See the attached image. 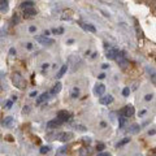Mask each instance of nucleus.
<instances>
[{
	"label": "nucleus",
	"mask_w": 156,
	"mask_h": 156,
	"mask_svg": "<svg viewBox=\"0 0 156 156\" xmlns=\"http://www.w3.org/2000/svg\"><path fill=\"white\" fill-rule=\"evenodd\" d=\"M12 81H13V85H14L16 87H17V89H20V90H25V87H26V82H25V80L22 78V76H21L20 73L13 74Z\"/></svg>",
	"instance_id": "1"
},
{
	"label": "nucleus",
	"mask_w": 156,
	"mask_h": 156,
	"mask_svg": "<svg viewBox=\"0 0 156 156\" xmlns=\"http://www.w3.org/2000/svg\"><path fill=\"white\" fill-rule=\"evenodd\" d=\"M35 39H37L38 43H40L42 46H52L53 43H55V40L52 39V38L49 37H46V35H40V37H35Z\"/></svg>",
	"instance_id": "2"
},
{
	"label": "nucleus",
	"mask_w": 156,
	"mask_h": 156,
	"mask_svg": "<svg viewBox=\"0 0 156 156\" xmlns=\"http://www.w3.org/2000/svg\"><path fill=\"white\" fill-rule=\"evenodd\" d=\"M107 59H109V60H116L117 57H120V56L122 55V52H120L117 48H109L107 49Z\"/></svg>",
	"instance_id": "3"
},
{
	"label": "nucleus",
	"mask_w": 156,
	"mask_h": 156,
	"mask_svg": "<svg viewBox=\"0 0 156 156\" xmlns=\"http://www.w3.org/2000/svg\"><path fill=\"white\" fill-rule=\"evenodd\" d=\"M104 91H105V86L104 85H101V83H96V85H95L94 94L96 95V96H101V95L104 94Z\"/></svg>",
	"instance_id": "4"
},
{
	"label": "nucleus",
	"mask_w": 156,
	"mask_h": 156,
	"mask_svg": "<svg viewBox=\"0 0 156 156\" xmlns=\"http://www.w3.org/2000/svg\"><path fill=\"white\" fill-rule=\"evenodd\" d=\"M24 16L26 18H31L34 16H37V9H34V7L33 8H26V9H24Z\"/></svg>",
	"instance_id": "5"
},
{
	"label": "nucleus",
	"mask_w": 156,
	"mask_h": 156,
	"mask_svg": "<svg viewBox=\"0 0 156 156\" xmlns=\"http://www.w3.org/2000/svg\"><path fill=\"white\" fill-rule=\"evenodd\" d=\"M63 124V121L60 118H56V120H52L49 122H47V128L48 129H56L57 126H60Z\"/></svg>",
	"instance_id": "6"
},
{
	"label": "nucleus",
	"mask_w": 156,
	"mask_h": 156,
	"mask_svg": "<svg viewBox=\"0 0 156 156\" xmlns=\"http://www.w3.org/2000/svg\"><path fill=\"white\" fill-rule=\"evenodd\" d=\"M116 61H117V64L120 65V68H124V69H126V68L129 66L128 60H126L125 57H122V55L120 56V57H117V59H116Z\"/></svg>",
	"instance_id": "7"
},
{
	"label": "nucleus",
	"mask_w": 156,
	"mask_h": 156,
	"mask_svg": "<svg viewBox=\"0 0 156 156\" xmlns=\"http://www.w3.org/2000/svg\"><path fill=\"white\" fill-rule=\"evenodd\" d=\"M122 113L125 117H132L133 115H134V107H133V105H126V107L124 108Z\"/></svg>",
	"instance_id": "8"
},
{
	"label": "nucleus",
	"mask_w": 156,
	"mask_h": 156,
	"mask_svg": "<svg viewBox=\"0 0 156 156\" xmlns=\"http://www.w3.org/2000/svg\"><path fill=\"white\" fill-rule=\"evenodd\" d=\"M69 117H70V115L66 111H60V112H57V118H60L63 122L68 121V118H69Z\"/></svg>",
	"instance_id": "9"
},
{
	"label": "nucleus",
	"mask_w": 156,
	"mask_h": 156,
	"mask_svg": "<svg viewBox=\"0 0 156 156\" xmlns=\"http://www.w3.org/2000/svg\"><path fill=\"white\" fill-rule=\"evenodd\" d=\"M99 101H100V104H103V105H108V104H111L113 101V96H112V95H107V96H103Z\"/></svg>",
	"instance_id": "10"
},
{
	"label": "nucleus",
	"mask_w": 156,
	"mask_h": 156,
	"mask_svg": "<svg viewBox=\"0 0 156 156\" xmlns=\"http://www.w3.org/2000/svg\"><path fill=\"white\" fill-rule=\"evenodd\" d=\"M72 138H73V133H61L60 137H59V139L61 142H68L69 139H72Z\"/></svg>",
	"instance_id": "11"
},
{
	"label": "nucleus",
	"mask_w": 156,
	"mask_h": 156,
	"mask_svg": "<svg viewBox=\"0 0 156 156\" xmlns=\"http://www.w3.org/2000/svg\"><path fill=\"white\" fill-rule=\"evenodd\" d=\"M80 25L82 26L83 29H85V30L90 31V33H96V29H95L94 25H91V24H83V22H80Z\"/></svg>",
	"instance_id": "12"
},
{
	"label": "nucleus",
	"mask_w": 156,
	"mask_h": 156,
	"mask_svg": "<svg viewBox=\"0 0 156 156\" xmlns=\"http://www.w3.org/2000/svg\"><path fill=\"white\" fill-rule=\"evenodd\" d=\"M13 117H11V116H8V117H5V118L3 120V122H1V125L3 126H5V128H11V126L13 125Z\"/></svg>",
	"instance_id": "13"
},
{
	"label": "nucleus",
	"mask_w": 156,
	"mask_h": 156,
	"mask_svg": "<svg viewBox=\"0 0 156 156\" xmlns=\"http://www.w3.org/2000/svg\"><path fill=\"white\" fill-rule=\"evenodd\" d=\"M48 96H49V94H48V92H43V94L40 95L39 98L37 99V103H35V104H37V105H40V104H42L43 101H46L47 99H48Z\"/></svg>",
	"instance_id": "14"
},
{
	"label": "nucleus",
	"mask_w": 156,
	"mask_h": 156,
	"mask_svg": "<svg viewBox=\"0 0 156 156\" xmlns=\"http://www.w3.org/2000/svg\"><path fill=\"white\" fill-rule=\"evenodd\" d=\"M8 11V0H0V12H7Z\"/></svg>",
	"instance_id": "15"
},
{
	"label": "nucleus",
	"mask_w": 156,
	"mask_h": 156,
	"mask_svg": "<svg viewBox=\"0 0 156 156\" xmlns=\"http://www.w3.org/2000/svg\"><path fill=\"white\" fill-rule=\"evenodd\" d=\"M61 87H63L61 82H57L55 86H53V89H52L51 94H52V95H56V94H59V92H60V90H61Z\"/></svg>",
	"instance_id": "16"
},
{
	"label": "nucleus",
	"mask_w": 156,
	"mask_h": 156,
	"mask_svg": "<svg viewBox=\"0 0 156 156\" xmlns=\"http://www.w3.org/2000/svg\"><path fill=\"white\" fill-rule=\"evenodd\" d=\"M66 70H68V65H63V66L60 68V70L57 72V76H56V78H61V77L66 73Z\"/></svg>",
	"instance_id": "17"
},
{
	"label": "nucleus",
	"mask_w": 156,
	"mask_h": 156,
	"mask_svg": "<svg viewBox=\"0 0 156 156\" xmlns=\"http://www.w3.org/2000/svg\"><path fill=\"white\" fill-rule=\"evenodd\" d=\"M34 3L31 0H26V1H22L21 3V8L22 9H26V8H33Z\"/></svg>",
	"instance_id": "18"
},
{
	"label": "nucleus",
	"mask_w": 156,
	"mask_h": 156,
	"mask_svg": "<svg viewBox=\"0 0 156 156\" xmlns=\"http://www.w3.org/2000/svg\"><path fill=\"white\" fill-rule=\"evenodd\" d=\"M80 94H81V91H80V89H78V87H73V89H72L70 96H72L73 99H77L78 96H80Z\"/></svg>",
	"instance_id": "19"
},
{
	"label": "nucleus",
	"mask_w": 156,
	"mask_h": 156,
	"mask_svg": "<svg viewBox=\"0 0 156 156\" xmlns=\"http://www.w3.org/2000/svg\"><path fill=\"white\" fill-rule=\"evenodd\" d=\"M139 132V125L138 124H133L130 128H129V133H132V134H137Z\"/></svg>",
	"instance_id": "20"
},
{
	"label": "nucleus",
	"mask_w": 156,
	"mask_h": 156,
	"mask_svg": "<svg viewBox=\"0 0 156 156\" xmlns=\"http://www.w3.org/2000/svg\"><path fill=\"white\" fill-rule=\"evenodd\" d=\"M146 70H147V73L151 76V78H152V81L156 83V72L155 70H152V69H150V68H146Z\"/></svg>",
	"instance_id": "21"
},
{
	"label": "nucleus",
	"mask_w": 156,
	"mask_h": 156,
	"mask_svg": "<svg viewBox=\"0 0 156 156\" xmlns=\"http://www.w3.org/2000/svg\"><path fill=\"white\" fill-rule=\"evenodd\" d=\"M126 118H128V117H125V116H121V117L118 118V125H120V128H122V126L125 125Z\"/></svg>",
	"instance_id": "22"
},
{
	"label": "nucleus",
	"mask_w": 156,
	"mask_h": 156,
	"mask_svg": "<svg viewBox=\"0 0 156 156\" xmlns=\"http://www.w3.org/2000/svg\"><path fill=\"white\" fill-rule=\"evenodd\" d=\"M49 150H51V147L49 146H43V147H40V153H48L49 152Z\"/></svg>",
	"instance_id": "23"
},
{
	"label": "nucleus",
	"mask_w": 156,
	"mask_h": 156,
	"mask_svg": "<svg viewBox=\"0 0 156 156\" xmlns=\"http://www.w3.org/2000/svg\"><path fill=\"white\" fill-rule=\"evenodd\" d=\"M129 142H130V138H124L122 141L121 142H118V143H117V147H121V146H124V144H126V143H129Z\"/></svg>",
	"instance_id": "24"
},
{
	"label": "nucleus",
	"mask_w": 156,
	"mask_h": 156,
	"mask_svg": "<svg viewBox=\"0 0 156 156\" xmlns=\"http://www.w3.org/2000/svg\"><path fill=\"white\" fill-rule=\"evenodd\" d=\"M65 150H66V147H61V148H59V152L56 153V156H61V155H64L65 153Z\"/></svg>",
	"instance_id": "25"
},
{
	"label": "nucleus",
	"mask_w": 156,
	"mask_h": 156,
	"mask_svg": "<svg viewBox=\"0 0 156 156\" xmlns=\"http://www.w3.org/2000/svg\"><path fill=\"white\" fill-rule=\"evenodd\" d=\"M153 99V95L152 94H147V95H144V100L146 101H151Z\"/></svg>",
	"instance_id": "26"
},
{
	"label": "nucleus",
	"mask_w": 156,
	"mask_h": 156,
	"mask_svg": "<svg viewBox=\"0 0 156 156\" xmlns=\"http://www.w3.org/2000/svg\"><path fill=\"white\" fill-rule=\"evenodd\" d=\"M122 95L124 96H129V95H130V89H129V87H125V89L122 90Z\"/></svg>",
	"instance_id": "27"
},
{
	"label": "nucleus",
	"mask_w": 156,
	"mask_h": 156,
	"mask_svg": "<svg viewBox=\"0 0 156 156\" xmlns=\"http://www.w3.org/2000/svg\"><path fill=\"white\" fill-rule=\"evenodd\" d=\"M18 22H20V17L17 14H14L12 18V24H18Z\"/></svg>",
	"instance_id": "28"
},
{
	"label": "nucleus",
	"mask_w": 156,
	"mask_h": 156,
	"mask_svg": "<svg viewBox=\"0 0 156 156\" xmlns=\"http://www.w3.org/2000/svg\"><path fill=\"white\" fill-rule=\"evenodd\" d=\"M52 33H53V34H63V33H64V30H63V29H53Z\"/></svg>",
	"instance_id": "29"
},
{
	"label": "nucleus",
	"mask_w": 156,
	"mask_h": 156,
	"mask_svg": "<svg viewBox=\"0 0 156 156\" xmlns=\"http://www.w3.org/2000/svg\"><path fill=\"white\" fill-rule=\"evenodd\" d=\"M96 148H98V151H104V148H105V146H104L103 143H99L98 146H96Z\"/></svg>",
	"instance_id": "30"
},
{
	"label": "nucleus",
	"mask_w": 156,
	"mask_h": 156,
	"mask_svg": "<svg viewBox=\"0 0 156 156\" xmlns=\"http://www.w3.org/2000/svg\"><path fill=\"white\" fill-rule=\"evenodd\" d=\"M34 48V46H33V43H26V49H29V51H31V49Z\"/></svg>",
	"instance_id": "31"
},
{
	"label": "nucleus",
	"mask_w": 156,
	"mask_h": 156,
	"mask_svg": "<svg viewBox=\"0 0 156 156\" xmlns=\"http://www.w3.org/2000/svg\"><path fill=\"white\" fill-rule=\"evenodd\" d=\"M147 113V109H142V111H139V113H138V116L139 117H142V116H144V115Z\"/></svg>",
	"instance_id": "32"
},
{
	"label": "nucleus",
	"mask_w": 156,
	"mask_h": 156,
	"mask_svg": "<svg viewBox=\"0 0 156 156\" xmlns=\"http://www.w3.org/2000/svg\"><path fill=\"white\" fill-rule=\"evenodd\" d=\"M5 34H7V31L4 30V29H0V38H3V37H5Z\"/></svg>",
	"instance_id": "33"
},
{
	"label": "nucleus",
	"mask_w": 156,
	"mask_h": 156,
	"mask_svg": "<svg viewBox=\"0 0 156 156\" xmlns=\"http://www.w3.org/2000/svg\"><path fill=\"white\" fill-rule=\"evenodd\" d=\"M48 68H49V64H43V65H42V70H43V72H46L47 69H48Z\"/></svg>",
	"instance_id": "34"
},
{
	"label": "nucleus",
	"mask_w": 156,
	"mask_h": 156,
	"mask_svg": "<svg viewBox=\"0 0 156 156\" xmlns=\"http://www.w3.org/2000/svg\"><path fill=\"white\" fill-rule=\"evenodd\" d=\"M29 31H30V33H35V31H37V28H35V26H30V28H29Z\"/></svg>",
	"instance_id": "35"
},
{
	"label": "nucleus",
	"mask_w": 156,
	"mask_h": 156,
	"mask_svg": "<svg viewBox=\"0 0 156 156\" xmlns=\"http://www.w3.org/2000/svg\"><path fill=\"white\" fill-rule=\"evenodd\" d=\"M29 109H30V108H29L28 105H26V107H24V111H22V113H29V112H30Z\"/></svg>",
	"instance_id": "36"
},
{
	"label": "nucleus",
	"mask_w": 156,
	"mask_h": 156,
	"mask_svg": "<svg viewBox=\"0 0 156 156\" xmlns=\"http://www.w3.org/2000/svg\"><path fill=\"white\" fill-rule=\"evenodd\" d=\"M98 156H111V153H108V152H103V151H101V152L99 153Z\"/></svg>",
	"instance_id": "37"
},
{
	"label": "nucleus",
	"mask_w": 156,
	"mask_h": 156,
	"mask_svg": "<svg viewBox=\"0 0 156 156\" xmlns=\"http://www.w3.org/2000/svg\"><path fill=\"white\" fill-rule=\"evenodd\" d=\"M9 55H12V56L16 55V49H14V48H11V49H9Z\"/></svg>",
	"instance_id": "38"
},
{
	"label": "nucleus",
	"mask_w": 156,
	"mask_h": 156,
	"mask_svg": "<svg viewBox=\"0 0 156 156\" xmlns=\"http://www.w3.org/2000/svg\"><path fill=\"white\" fill-rule=\"evenodd\" d=\"M155 133H156L155 129H151V130H148V135H153Z\"/></svg>",
	"instance_id": "39"
},
{
	"label": "nucleus",
	"mask_w": 156,
	"mask_h": 156,
	"mask_svg": "<svg viewBox=\"0 0 156 156\" xmlns=\"http://www.w3.org/2000/svg\"><path fill=\"white\" fill-rule=\"evenodd\" d=\"M5 105H7V108H11V107H12V100L7 101V104H5Z\"/></svg>",
	"instance_id": "40"
},
{
	"label": "nucleus",
	"mask_w": 156,
	"mask_h": 156,
	"mask_svg": "<svg viewBox=\"0 0 156 156\" xmlns=\"http://www.w3.org/2000/svg\"><path fill=\"white\" fill-rule=\"evenodd\" d=\"M108 68H109V65H108V64H103V65H101V69H108Z\"/></svg>",
	"instance_id": "41"
},
{
	"label": "nucleus",
	"mask_w": 156,
	"mask_h": 156,
	"mask_svg": "<svg viewBox=\"0 0 156 156\" xmlns=\"http://www.w3.org/2000/svg\"><path fill=\"white\" fill-rule=\"evenodd\" d=\"M49 33H51V31H49V30H44V34H43V35H46V37H48V35H49Z\"/></svg>",
	"instance_id": "42"
},
{
	"label": "nucleus",
	"mask_w": 156,
	"mask_h": 156,
	"mask_svg": "<svg viewBox=\"0 0 156 156\" xmlns=\"http://www.w3.org/2000/svg\"><path fill=\"white\" fill-rule=\"evenodd\" d=\"M104 78H105V74H103V73H101L100 76H99V80H104Z\"/></svg>",
	"instance_id": "43"
},
{
	"label": "nucleus",
	"mask_w": 156,
	"mask_h": 156,
	"mask_svg": "<svg viewBox=\"0 0 156 156\" xmlns=\"http://www.w3.org/2000/svg\"><path fill=\"white\" fill-rule=\"evenodd\" d=\"M100 12H101V13H103V14H104V17H109V14H108L107 12H104V11H100Z\"/></svg>",
	"instance_id": "44"
},
{
	"label": "nucleus",
	"mask_w": 156,
	"mask_h": 156,
	"mask_svg": "<svg viewBox=\"0 0 156 156\" xmlns=\"http://www.w3.org/2000/svg\"><path fill=\"white\" fill-rule=\"evenodd\" d=\"M37 95V91H33V92H30V96H35Z\"/></svg>",
	"instance_id": "45"
},
{
	"label": "nucleus",
	"mask_w": 156,
	"mask_h": 156,
	"mask_svg": "<svg viewBox=\"0 0 156 156\" xmlns=\"http://www.w3.org/2000/svg\"><path fill=\"white\" fill-rule=\"evenodd\" d=\"M100 125L103 126V128H105V126H107V124H105V122H100Z\"/></svg>",
	"instance_id": "46"
}]
</instances>
